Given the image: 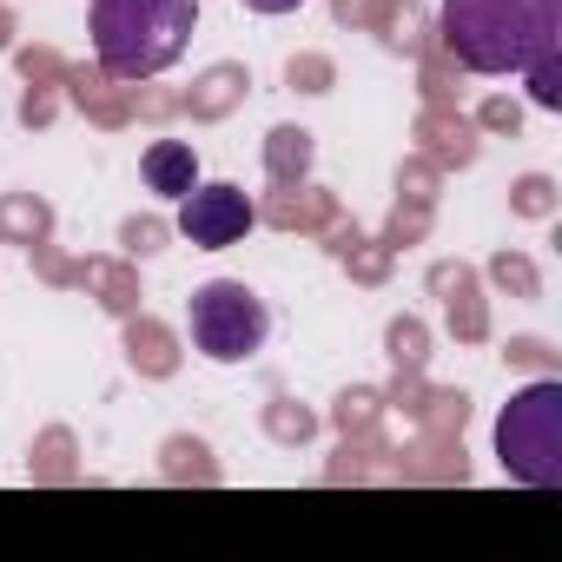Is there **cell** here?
<instances>
[{"mask_svg":"<svg viewBox=\"0 0 562 562\" xmlns=\"http://www.w3.org/2000/svg\"><path fill=\"white\" fill-rule=\"evenodd\" d=\"M522 80H529V100H536L542 113H555V106H562V54H549V60H536V67H529Z\"/></svg>","mask_w":562,"mask_h":562,"instance_id":"obj_7","label":"cell"},{"mask_svg":"<svg viewBox=\"0 0 562 562\" xmlns=\"http://www.w3.org/2000/svg\"><path fill=\"white\" fill-rule=\"evenodd\" d=\"M496 457L529 490H555L562 483V384L555 378H536V384H522L503 404V417H496Z\"/></svg>","mask_w":562,"mask_h":562,"instance_id":"obj_3","label":"cell"},{"mask_svg":"<svg viewBox=\"0 0 562 562\" xmlns=\"http://www.w3.org/2000/svg\"><path fill=\"white\" fill-rule=\"evenodd\" d=\"M251 14H292V8H305V0H245Z\"/></svg>","mask_w":562,"mask_h":562,"instance_id":"obj_8","label":"cell"},{"mask_svg":"<svg viewBox=\"0 0 562 562\" xmlns=\"http://www.w3.org/2000/svg\"><path fill=\"white\" fill-rule=\"evenodd\" d=\"M437 34L457 67L503 80L562 54V0H443Z\"/></svg>","mask_w":562,"mask_h":562,"instance_id":"obj_1","label":"cell"},{"mask_svg":"<svg viewBox=\"0 0 562 562\" xmlns=\"http://www.w3.org/2000/svg\"><path fill=\"white\" fill-rule=\"evenodd\" d=\"M199 27V0H87V34L106 80H153L179 67Z\"/></svg>","mask_w":562,"mask_h":562,"instance_id":"obj_2","label":"cell"},{"mask_svg":"<svg viewBox=\"0 0 562 562\" xmlns=\"http://www.w3.org/2000/svg\"><path fill=\"white\" fill-rule=\"evenodd\" d=\"M186 331H192V351L199 358L245 364V358L265 351L271 312H265V299L245 285V278H212V285H199L192 305H186Z\"/></svg>","mask_w":562,"mask_h":562,"instance_id":"obj_4","label":"cell"},{"mask_svg":"<svg viewBox=\"0 0 562 562\" xmlns=\"http://www.w3.org/2000/svg\"><path fill=\"white\" fill-rule=\"evenodd\" d=\"M258 225V212H251V199L238 192V186H192L186 199H179V232L199 245V251H225V245H238L245 232Z\"/></svg>","mask_w":562,"mask_h":562,"instance_id":"obj_5","label":"cell"},{"mask_svg":"<svg viewBox=\"0 0 562 562\" xmlns=\"http://www.w3.org/2000/svg\"><path fill=\"white\" fill-rule=\"evenodd\" d=\"M139 172H146V186H153L159 199H186V192L199 186V153H192L186 139H159V146H146Z\"/></svg>","mask_w":562,"mask_h":562,"instance_id":"obj_6","label":"cell"}]
</instances>
